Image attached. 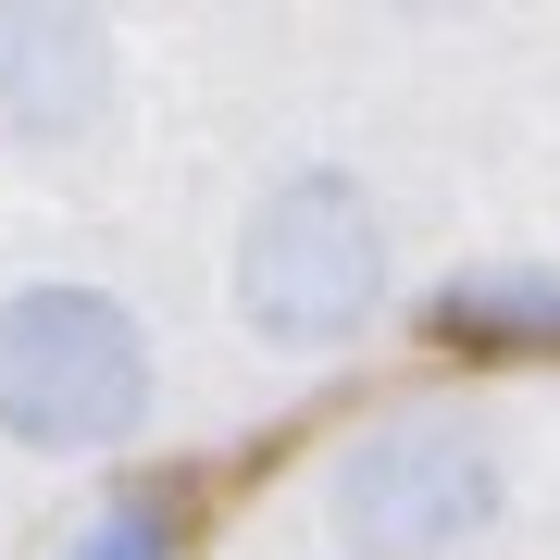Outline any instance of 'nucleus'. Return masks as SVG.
<instances>
[{"label": "nucleus", "mask_w": 560, "mask_h": 560, "mask_svg": "<svg viewBox=\"0 0 560 560\" xmlns=\"http://www.w3.org/2000/svg\"><path fill=\"white\" fill-rule=\"evenodd\" d=\"M237 312L275 349H337L386 312V212L374 187L312 162V175L261 187L249 237H237Z\"/></svg>", "instance_id": "1"}, {"label": "nucleus", "mask_w": 560, "mask_h": 560, "mask_svg": "<svg viewBox=\"0 0 560 560\" xmlns=\"http://www.w3.org/2000/svg\"><path fill=\"white\" fill-rule=\"evenodd\" d=\"M150 423V337L101 287L0 300V436L13 448H125Z\"/></svg>", "instance_id": "2"}, {"label": "nucleus", "mask_w": 560, "mask_h": 560, "mask_svg": "<svg viewBox=\"0 0 560 560\" xmlns=\"http://www.w3.org/2000/svg\"><path fill=\"white\" fill-rule=\"evenodd\" d=\"M499 499H511L499 436L474 411H386L374 436H349L337 486H324L349 560H448L499 523Z\"/></svg>", "instance_id": "3"}, {"label": "nucleus", "mask_w": 560, "mask_h": 560, "mask_svg": "<svg viewBox=\"0 0 560 560\" xmlns=\"http://www.w3.org/2000/svg\"><path fill=\"white\" fill-rule=\"evenodd\" d=\"M113 113V38L88 13H0V138L62 150Z\"/></svg>", "instance_id": "4"}, {"label": "nucleus", "mask_w": 560, "mask_h": 560, "mask_svg": "<svg viewBox=\"0 0 560 560\" xmlns=\"http://www.w3.org/2000/svg\"><path fill=\"white\" fill-rule=\"evenodd\" d=\"M436 337H448V349H560V275H548V261L448 275V287H436Z\"/></svg>", "instance_id": "5"}, {"label": "nucleus", "mask_w": 560, "mask_h": 560, "mask_svg": "<svg viewBox=\"0 0 560 560\" xmlns=\"http://www.w3.org/2000/svg\"><path fill=\"white\" fill-rule=\"evenodd\" d=\"M62 560H175V499H162V486H113V499L75 523Z\"/></svg>", "instance_id": "6"}]
</instances>
